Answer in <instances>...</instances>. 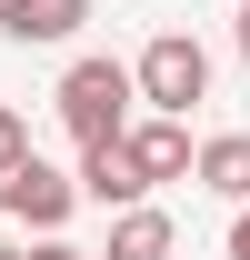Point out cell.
I'll return each mask as SVG.
<instances>
[{
  "mask_svg": "<svg viewBox=\"0 0 250 260\" xmlns=\"http://www.w3.org/2000/svg\"><path fill=\"white\" fill-rule=\"evenodd\" d=\"M50 110H60V130L90 150V140H120L130 130V60H110V50H90V60L60 70V90H50Z\"/></svg>",
  "mask_w": 250,
  "mask_h": 260,
  "instance_id": "6da1fadb",
  "label": "cell"
},
{
  "mask_svg": "<svg viewBox=\"0 0 250 260\" xmlns=\"http://www.w3.org/2000/svg\"><path fill=\"white\" fill-rule=\"evenodd\" d=\"M130 100L140 110H160V120H190L200 100H210V50L190 30H160L140 60H130Z\"/></svg>",
  "mask_w": 250,
  "mask_h": 260,
  "instance_id": "7a4b0ae2",
  "label": "cell"
},
{
  "mask_svg": "<svg viewBox=\"0 0 250 260\" xmlns=\"http://www.w3.org/2000/svg\"><path fill=\"white\" fill-rule=\"evenodd\" d=\"M0 210H10V220H30V230H60L70 210H80V190H70V170H50L40 150H20V160L0 170Z\"/></svg>",
  "mask_w": 250,
  "mask_h": 260,
  "instance_id": "3957f363",
  "label": "cell"
},
{
  "mask_svg": "<svg viewBox=\"0 0 250 260\" xmlns=\"http://www.w3.org/2000/svg\"><path fill=\"white\" fill-rule=\"evenodd\" d=\"M130 170H140V190H160V180H190V120H160V110H140V120L120 130Z\"/></svg>",
  "mask_w": 250,
  "mask_h": 260,
  "instance_id": "277c9868",
  "label": "cell"
},
{
  "mask_svg": "<svg viewBox=\"0 0 250 260\" xmlns=\"http://www.w3.org/2000/svg\"><path fill=\"white\" fill-rule=\"evenodd\" d=\"M90 20V0H0V40H20V50H60L80 40Z\"/></svg>",
  "mask_w": 250,
  "mask_h": 260,
  "instance_id": "5b68a950",
  "label": "cell"
},
{
  "mask_svg": "<svg viewBox=\"0 0 250 260\" xmlns=\"http://www.w3.org/2000/svg\"><path fill=\"white\" fill-rule=\"evenodd\" d=\"M190 180H200L210 200L240 210V200H250V130H210V140L190 150Z\"/></svg>",
  "mask_w": 250,
  "mask_h": 260,
  "instance_id": "8992f818",
  "label": "cell"
},
{
  "mask_svg": "<svg viewBox=\"0 0 250 260\" xmlns=\"http://www.w3.org/2000/svg\"><path fill=\"white\" fill-rule=\"evenodd\" d=\"M70 190H80V200H100V210H130V200H150L120 140H90V150H80V180H70Z\"/></svg>",
  "mask_w": 250,
  "mask_h": 260,
  "instance_id": "52a82bcc",
  "label": "cell"
},
{
  "mask_svg": "<svg viewBox=\"0 0 250 260\" xmlns=\"http://www.w3.org/2000/svg\"><path fill=\"white\" fill-rule=\"evenodd\" d=\"M180 250V230H170V210H150V200H130V210H110V250L90 260H170Z\"/></svg>",
  "mask_w": 250,
  "mask_h": 260,
  "instance_id": "ba28073f",
  "label": "cell"
},
{
  "mask_svg": "<svg viewBox=\"0 0 250 260\" xmlns=\"http://www.w3.org/2000/svg\"><path fill=\"white\" fill-rule=\"evenodd\" d=\"M20 150H30V120H20V110H10V100H0V170L20 160Z\"/></svg>",
  "mask_w": 250,
  "mask_h": 260,
  "instance_id": "9c48e42d",
  "label": "cell"
},
{
  "mask_svg": "<svg viewBox=\"0 0 250 260\" xmlns=\"http://www.w3.org/2000/svg\"><path fill=\"white\" fill-rule=\"evenodd\" d=\"M20 260H90V250H70L60 230H50V240H40V250H20Z\"/></svg>",
  "mask_w": 250,
  "mask_h": 260,
  "instance_id": "30bf717a",
  "label": "cell"
},
{
  "mask_svg": "<svg viewBox=\"0 0 250 260\" xmlns=\"http://www.w3.org/2000/svg\"><path fill=\"white\" fill-rule=\"evenodd\" d=\"M230 260H250V200H240V220H230Z\"/></svg>",
  "mask_w": 250,
  "mask_h": 260,
  "instance_id": "8fae6325",
  "label": "cell"
},
{
  "mask_svg": "<svg viewBox=\"0 0 250 260\" xmlns=\"http://www.w3.org/2000/svg\"><path fill=\"white\" fill-rule=\"evenodd\" d=\"M230 40H240V60H250V0H240V10H230Z\"/></svg>",
  "mask_w": 250,
  "mask_h": 260,
  "instance_id": "7c38bea8",
  "label": "cell"
},
{
  "mask_svg": "<svg viewBox=\"0 0 250 260\" xmlns=\"http://www.w3.org/2000/svg\"><path fill=\"white\" fill-rule=\"evenodd\" d=\"M0 260H20V250H0Z\"/></svg>",
  "mask_w": 250,
  "mask_h": 260,
  "instance_id": "4fadbf2b",
  "label": "cell"
}]
</instances>
